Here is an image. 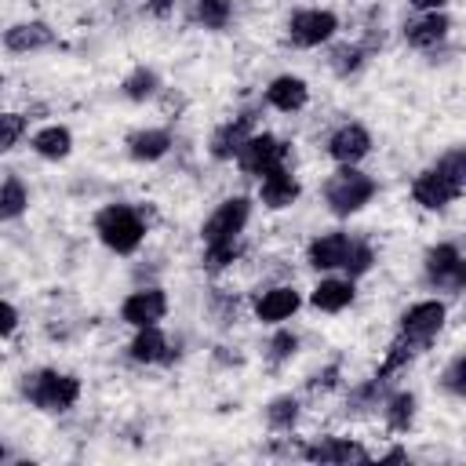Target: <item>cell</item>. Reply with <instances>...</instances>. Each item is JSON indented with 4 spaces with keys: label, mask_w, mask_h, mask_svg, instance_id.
<instances>
[{
    "label": "cell",
    "mask_w": 466,
    "mask_h": 466,
    "mask_svg": "<svg viewBox=\"0 0 466 466\" xmlns=\"http://www.w3.org/2000/svg\"><path fill=\"white\" fill-rule=\"evenodd\" d=\"M22 397L47 415H62L80 400V379L58 368H33L22 375Z\"/></svg>",
    "instance_id": "obj_1"
},
{
    "label": "cell",
    "mask_w": 466,
    "mask_h": 466,
    "mask_svg": "<svg viewBox=\"0 0 466 466\" xmlns=\"http://www.w3.org/2000/svg\"><path fill=\"white\" fill-rule=\"evenodd\" d=\"M95 233L98 240L113 251V255H131L142 248L146 233H149V222L138 208L131 204H106L98 215H95Z\"/></svg>",
    "instance_id": "obj_2"
},
{
    "label": "cell",
    "mask_w": 466,
    "mask_h": 466,
    "mask_svg": "<svg viewBox=\"0 0 466 466\" xmlns=\"http://www.w3.org/2000/svg\"><path fill=\"white\" fill-rule=\"evenodd\" d=\"M375 178L368 171H360L357 164H339V171L324 182V204L335 218H350L357 211H364L375 197Z\"/></svg>",
    "instance_id": "obj_3"
},
{
    "label": "cell",
    "mask_w": 466,
    "mask_h": 466,
    "mask_svg": "<svg viewBox=\"0 0 466 466\" xmlns=\"http://www.w3.org/2000/svg\"><path fill=\"white\" fill-rule=\"evenodd\" d=\"M466 189H462V182H459V171H455V160H451V153H444L437 164H430L426 171H419L415 175V182H411V200L419 204V208H426V211H444L451 200H459Z\"/></svg>",
    "instance_id": "obj_4"
},
{
    "label": "cell",
    "mask_w": 466,
    "mask_h": 466,
    "mask_svg": "<svg viewBox=\"0 0 466 466\" xmlns=\"http://www.w3.org/2000/svg\"><path fill=\"white\" fill-rule=\"evenodd\" d=\"M251 222V197H226L200 226V240L204 244H218V240H240V233Z\"/></svg>",
    "instance_id": "obj_5"
},
{
    "label": "cell",
    "mask_w": 466,
    "mask_h": 466,
    "mask_svg": "<svg viewBox=\"0 0 466 466\" xmlns=\"http://www.w3.org/2000/svg\"><path fill=\"white\" fill-rule=\"evenodd\" d=\"M288 142L284 138H277V135H269V131H255L248 142H244V149L237 153V164H240V171L244 175H266V171H273V167H284L288 164Z\"/></svg>",
    "instance_id": "obj_6"
},
{
    "label": "cell",
    "mask_w": 466,
    "mask_h": 466,
    "mask_svg": "<svg viewBox=\"0 0 466 466\" xmlns=\"http://www.w3.org/2000/svg\"><path fill=\"white\" fill-rule=\"evenodd\" d=\"M422 273H426V284L430 288H437V291H459L462 288V251L451 240H441V244L426 248Z\"/></svg>",
    "instance_id": "obj_7"
},
{
    "label": "cell",
    "mask_w": 466,
    "mask_h": 466,
    "mask_svg": "<svg viewBox=\"0 0 466 466\" xmlns=\"http://www.w3.org/2000/svg\"><path fill=\"white\" fill-rule=\"evenodd\" d=\"M335 29H339V18L328 7H302L288 18V40L295 47H320L335 36Z\"/></svg>",
    "instance_id": "obj_8"
},
{
    "label": "cell",
    "mask_w": 466,
    "mask_h": 466,
    "mask_svg": "<svg viewBox=\"0 0 466 466\" xmlns=\"http://www.w3.org/2000/svg\"><path fill=\"white\" fill-rule=\"evenodd\" d=\"M444 320H448V306H444L441 299H422V302H411V306L400 313L397 331L408 335V339H415V342H422V346L430 350V342L441 335Z\"/></svg>",
    "instance_id": "obj_9"
},
{
    "label": "cell",
    "mask_w": 466,
    "mask_h": 466,
    "mask_svg": "<svg viewBox=\"0 0 466 466\" xmlns=\"http://www.w3.org/2000/svg\"><path fill=\"white\" fill-rule=\"evenodd\" d=\"M164 317H167V295H164V288H157V284L135 288V291L120 302V320L131 324V328H149V324H160Z\"/></svg>",
    "instance_id": "obj_10"
},
{
    "label": "cell",
    "mask_w": 466,
    "mask_h": 466,
    "mask_svg": "<svg viewBox=\"0 0 466 466\" xmlns=\"http://www.w3.org/2000/svg\"><path fill=\"white\" fill-rule=\"evenodd\" d=\"M251 135H255V113L244 109V113H237L233 120H226V124H218V127L211 131L208 153H211L215 160H237V153L244 149V142H248Z\"/></svg>",
    "instance_id": "obj_11"
},
{
    "label": "cell",
    "mask_w": 466,
    "mask_h": 466,
    "mask_svg": "<svg viewBox=\"0 0 466 466\" xmlns=\"http://www.w3.org/2000/svg\"><path fill=\"white\" fill-rule=\"evenodd\" d=\"M299 306H302V295L295 291V284H269L255 295L251 309H255V320L262 324H284L299 313Z\"/></svg>",
    "instance_id": "obj_12"
},
{
    "label": "cell",
    "mask_w": 466,
    "mask_h": 466,
    "mask_svg": "<svg viewBox=\"0 0 466 466\" xmlns=\"http://www.w3.org/2000/svg\"><path fill=\"white\" fill-rule=\"evenodd\" d=\"M55 44H58V33L40 18L15 22L4 29V51L7 55H33V51H47Z\"/></svg>",
    "instance_id": "obj_13"
},
{
    "label": "cell",
    "mask_w": 466,
    "mask_h": 466,
    "mask_svg": "<svg viewBox=\"0 0 466 466\" xmlns=\"http://www.w3.org/2000/svg\"><path fill=\"white\" fill-rule=\"evenodd\" d=\"M368 153H371V131L364 124H357V120L339 124L328 135V157L335 164H360Z\"/></svg>",
    "instance_id": "obj_14"
},
{
    "label": "cell",
    "mask_w": 466,
    "mask_h": 466,
    "mask_svg": "<svg viewBox=\"0 0 466 466\" xmlns=\"http://www.w3.org/2000/svg\"><path fill=\"white\" fill-rule=\"evenodd\" d=\"M350 244L353 237L342 233V229H328V233H317L306 248V262L317 269V273H331V269H342L346 255H350Z\"/></svg>",
    "instance_id": "obj_15"
},
{
    "label": "cell",
    "mask_w": 466,
    "mask_h": 466,
    "mask_svg": "<svg viewBox=\"0 0 466 466\" xmlns=\"http://www.w3.org/2000/svg\"><path fill=\"white\" fill-rule=\"evenodd\" d=\"M127 357L135 364H171L178 357V346L160 331V324H149V328H135Z\"/></svg>",
    "instance_id": "obj_16"
},
{
    "label": "cell",
    "mask_w": 466,
    "mask_h": 466,
    "mask_svg": "<svg viewBox=\"0 0 466 466\" xmlns=\"http://www.w3.org/2000/svg\"><path fill=\"white\" fill-rule=\"evenodd\" d=\"M302 459H309V462H335V466H346V462H371L375 455H371L364 444L350 441V437H320V441H313V444L302 448Z\"/></svg>",
    "instance_id": "obj_17"
},
{
    "label": "cell",
    "mask_w": 466,
    "mask_h": 466,
    "mask_svg": "<svg viewBox=\"0 0 466 466\" xmlns=\"http://www.w3.org/2000/svg\"><path fill=\"white\" fill-rule=\"evenodd\" d=\"M451 33V18L444 11H419L408 25H404V40L415 51H433L437 44H444Z\"/></svg>",
    "instance_id": "obj_18"
},
{
    "label": "cell",
    "mask_w": 466,
    "mask_h": 466,
    "mask_svg": "<svg viewBox=\"0 0 466 466\" xmlns=\"http://www.w3.org/2000/svg\"><path fill=\"white\" fill-rule=\"evenodd\" d=\"M299 197H302V186H299V178L291 175L288 164H284V167H273V171H266V175L258 178V200H262V208H269V211H284V208H291Z\"/></svg>",
    "instance_id": "obj_19"
},
{
    "label": "cell",
    "mask_w": 466,
    "mask_h": 466,
    "mask_svg": "<svg viewBox=\"0 0 466 466\" xmlns=\"http://www.w3.org/2000/svg\"><path fill=\"white\" fill-rule=\"evenodd\" d=\"M357 299V280L353 277H320L309 291V306L320 313H342Z\"/></svg>",
    "instance_id": "obj_20"
},
{
    "label": "cell",
    "mask_w": 466,
    "mask_h": 466,
    "mask_svg": "<svg viewBox=\"0 0 466 466\" xmlns=\"http://www.w3.org/2000/svg\"><path fill=\"white\" fill-rule=\"evenodd\" d=\"M124 146H127V157H131V160L153 164V160H164V157L171 153L175 138H171L167 127H138V131H131V135L124 138Z\"/></svg>",
    "instance_id": "obj_21"
},
{
    "label": "cell",
    "mask_w": 466,
    "mask_h": 466,
    "mask_svg": "<svg viewBox=\"0 0 466 466\" xmlns=\"http://www.w3.org/2000/svg\"><path fill=\"white\" fill-rule=\"evenodd\" d=\"M306 102H309V84H306L302 76L280 73V76H273L269 87H266V106H273L277 113H299Z\"/></svg>",
    "instance_id": "obj_22"
},
{
    "label": "cell",
    "mask_w": 466,
    "mask_h": 466,
    "mask_svg": "<svg viewBox=\"0 0 466 466\" xmlns=\"http://www.w3.org/2000/svg\"><path fill=\"white\" fill-rule=\"evenodd\" d=\"M422 350H426L422 342H415V339H408V335H400V331H397V335H393V342L386 346V357H382V364L375 368V375H379V379H386V382H393V375H400V371H404V368H408Z\"/></svg>",
    "instance_id": "obj_23"
},
{
    "label": "cell",
    "mask_w": 466,
    "mask_h": 466,
    "mask_svg": "<svg viewBox=\"0 0 466 466\" xmlns=\"http://www.w3.org/2000/svg\"><path fill=\"white\" fill-rule=\"evenodd\" d=\"M29 146H33V153L44 157V160H66V157L73 153V131H69L66 124H47V127H40V131L29 138Z\"/></svg>",
    "instance_id": "obj_24"
},
{
    "label": "cell",
    "mask_w": 466,
    "mask_h": 466,
    "mask_svg": "<svg viewBox=\"0 0 466 466\" xmlns=\"http://www.w3.org/2000/svg\"><path fill=\"white\" fill-rule=\"evenodd\" d=\"M386 397H390V393H386V379L371 375L368 382H360V386L350 390V397H346V415H368V411L382 408Z\"/></svg>",
    "instance_id": "obj_25"
},
{
    "label": "cell",
    "mask_w": 466,
    "mask_h": 466,
    "mask_svg": "<svg viewBox=\"0 0 466 466\" xmlns=\"http://www.w3.org/2000/svg\"><path fill=\"white\" fill-rule=\"evenodd\" d=\"M415 393L411 390H397V393H390L386 397V404H382V419H386V426L393 430V433H408L411 426H415Z\"/></svg>",
    "instance_id": "obj_26"
},
{
    "label": "cell",
    "mask_w": 466,
    "mask_h": 466,
    "mask_svg": "<svg viewBox=\"0 0 466 466\" xmlns=\"http://www.w3.org/2000/svg\"><path fill=\"white\" fill-rule=\"evenodd\" d=\"M120 95H124L127 102H149V98H157V95H160V76H157V69L135 66V69L124 76Z\"/></svg>",
    "instance_id": "obj_27"
},
{
    "label": "cell",
    "mask_w": 466,
    "mask_h": 466,
    "mask_svg": "<svg viewBox=\"0 0 466 466\" xmlns=\"http://www.w3.org/2000/svg\"><path fill=\"white\" fill-rule=\"evenodd\" d=\"M299 415H302V404L291 393H280L266 404V426L277 430V433H291L299 426Z\"/></svg>",
    "instance_id": "obj_28"
},
{
    "label": "cell",
    "mask_w": 466,
    "mask_h": 466,
    "mask_svg": "<svg viewBox=\"0 0 466 466\" xmlns=\"http://www.w3.org/2000/svg\"><path fill=\"white\" fill-rule=\"evenodd\" d=\"M29 208V189L18 175H7L4 186H0V218L4 222H15L22 211Z\"/></svg>",
    "instance_id": "obj_29"
},
{
    "label": "cell",
    "mask_w": 466,
    "mask_h": 466,
    "mask_svg": "<svg viewBox=\"0 0 466 466\" xmlns=\"http://www.w3.org/2000/svg\"><path fill=\"white\" fill-rule=\"evenodd\" d=\"M364 62H368V47H364V44H339V47H331V55H328V66H331V73H339V76L360 73Z\"/></svg>",
    "instance_id": "obj_30"
},
{
    "label": "cell",
    "mask_w": 466,
    "mask_h": 466,
    "mask_svg": "<svg viewBox=\"0 0 466 466\" xmlns=\"http://www.w3.org/2000/svg\"><path fill=\"white\" fill-rule=\"evenodd\" d=\"M233 18V4L229 0H193V22L204 29H226Z\"/></svg>",
    "instance_id": "obj_31"
},
{
    "label": "cell",
    "mask_w": 466,
    "mask_h": 466,
    "mask_svg": "<svg viewBox=\"0 0 466 466\" xmlns=\"http://www.w3.org/2000/svg\"><path fill=\"white\" fill-rule=\"evenodd\" d=\"M240 258V240H218V244H204V258H200V266H204V273H222V269H229L233 262Z\"/></svg>",
    "instance_id": "obj_32"
},
{
    "label": "cell",
    "mask_w": 466,
    "mask_h": 466,
    "mask_svg": "<svg viewBox=\"0 0 466 466\" xmlns=\"http://www.w3.org/2000/svg\"><path fill=\"white\" fill-rule=\"evenodd\" d=\"M295 353H299V335L288 331V328H277V331L269 335V342H266V364H269V368H280V364H288Z\"/></svg>",
    "instance_id": "obj_33"
},
{
    "label": "cell",
    "mask_w": 466,
    "mask_h": 466,
    "mask_svg": "<svg viewBox=\"0 0 466 466\" xmlns=\"http://www.w3.org/2000/svg\"><path fill=\"white\" fill-rule=\"evenodd\" d=\"M441 390L448 393V397H455V400H466V350L462 353H455L444 368H441Z\"/></svg>",
    "instance_id": "obj_34"
},
{
    "label": "cell",
    "mask_w": 466,
    "mask_h": 466,
    "mask_svg": "<svg viewBox=\"0 0 466 466\" xmlns=\"http://www.w3.org/2000/svg\"><path fill=\"white\" fill-rule=\"evenodd\" d=\"M371 266H375V248H371L368 240L353 237V244H350V255H346V262H342V273L357 280V277H364Z\"/></svg>",
    "instance_id": "obj_35"
},
{
    "label": "cell",
    "mask_w": 466,
    "mask_h": 466,
    "mask_svg": "<svg viewBox=\"0 0 466 466\" xmlns=\"http://www.w3.org/2000/svg\"><path fill=\"white\" fill-rule=\"evenodd\" d=\"M22 131H25V116L22 113H4L0 116V153H11L22 138Z\"/></svg>",
    "instance_id": "obj_36"
},
{
    "label": "cell",
    "mask_w": 466,
    "mask_h": 466,
    "mask_svg": "<svg viewBox=\"0 0 466 466\" xmlns=\"http://www.w3.org/2000/svg\"><path fill=\"white\" fill-rule=\"evenodd\" d=\"M339 375H342V368H339V360H331L328 368H320L317 375H309V382H306V390H309L313 397H317V393L324 397V393H331V390L339 386Z\"/></svg>",
    "instance_id": "obj_37"
},
{
    "label": "cell",
    "mask_w": 466,
    "mask_h": 466,
    "mask_svg": "<svg viewBox=\"0 0 466 466\" xmlns=\"http://www.w3.org/2000/svg\"><path fill=\"white\" fill-rule=\"evenodd\" d=\"M146 15H153V18H167L171 11H175V0H135Z\"/></svg>",
    "instance_id": "obj_38"
},
{
    "label": "cell",
    "mask_w": 466,
    "mask_h": 466,
    "mask_svg": "<svg viewBox=\"0 0 466 466\" xmlns=\"http://www.w3.org/2000/svg\"><path fill=\"white\" fill-rule=\"evenodd\" d=\"M15 328H18V309H15V302L7 299V302H4V324H0V335H4V339H11V335H15Z\"/></svg>",
    "instance_id": "obj_39"
},
{
    "label": "cell",
    "mask_w": 466,
    "mask_h": 466,
    "mask_svg": "<svg viewBox=\"0 0 466 466\" xmlns=\"http://www.w3.org/2000/svg\"><path fill=\"white\" fill-rule=\"evenodd\" d=\"M451 160H455L459 182H462V189H466V146H462V149H451Z\"/></svg>",
    "instance_id": "obj_40"
},
{
    "label": "cell",
    "mask_w": 466,
    "mask_h": 466,
    "mask_svg": "<svg viewBox=\"0 0 466 466\" xmlns=\"http://www.w3.org/2000/svg\"><path fill=\"white\" fill-rule=\"evenodd\" d=\"M451 0H411V7L415 11H444Z\"/></svg>",
    "instance_id": "obj_41"
},
{
    "label": "cell",
    "mask_w": 466,
    "mask_h": 466,
    "mask_svg": "<svg viewBox=\"0 0 466 466\" xmlns=\"http://www.w3.org/2000/svg\"><path fill=\"white\" fill-rule=\"evenodd\" d=\"M404 459H408V451H404V448H390V451H382V455H379V462H404Z\"/></svg>",
    "instance_id": "obj_42"
},
{
    "label": "cell",
    "mask_w": 466,
    "mask_h": 466,
    "mask_svg": "<svg viewBox=\"0 0 466 466\" xmlns=\"http://www.w3.org/2000/svg\"><path fill=\"white\" fill-rule=\"evenodd\" d=\"M462 288H466V255H462Z\"/></svg>",
    "instance_id": "obj_43"
}]
</instances>
